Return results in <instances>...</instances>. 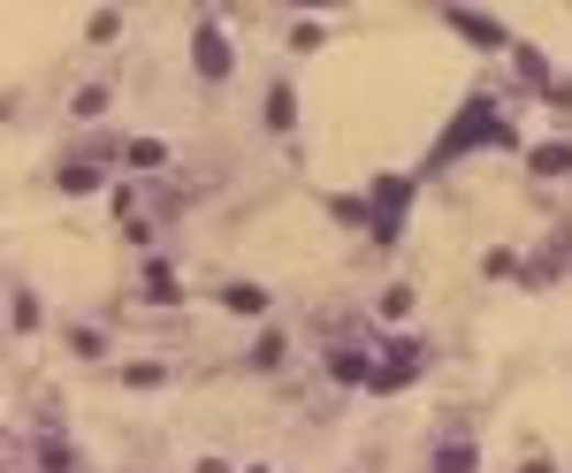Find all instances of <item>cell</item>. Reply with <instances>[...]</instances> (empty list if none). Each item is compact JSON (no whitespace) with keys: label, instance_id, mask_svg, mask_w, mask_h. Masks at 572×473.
<instances>
[{"label":"cell","instance_id":"cell-23","mask_svg":"<svg viewBox=\"0 0 572 473\" xmlns=\"http://www.w3.org/2000/svg\"><path fill=\"white\" fill-rule=\"evenodd\" d=\"M481 275H489V283L519 275V252H512V245H489V252H481Z\"/></svg>","mask_w":572,"mask_h":473},{"label":"cell","instance_id":"cell-21","mask_svg":"<svg viewBox=\"0 0 572 473\" xmlns=\"http://www.w3.org/2000/svg\"><path fill=\"white\" fill-rule=\"evenodd\" d=\"M69 115H77V123H100V115H108V85H85V92L69 100Z\"/></svg>","mask_w":572,"mask_h":473},{"label":"cell","instance_id":"cell-13","mask_svg":"<svg viewBox=\"0 0 572 473\" xmlns=\"http://www.w3.org/2000/svg\"><path fill=\"white\" fill-rule=\"evenodd\" d=\"M260 115H268V131H298V92H290V85H268Z\"/></svg>","mask_w":572,"mask_h":473},{"label":"cell","instance_id":"cell-17","mask_svg":"<svg viewBox=\"0 0 572 473\" xmlns=\"http://www.w3.org/2000/svg\"><path fill=\"white\" fill-rule=\"evenodd\" d=\"M123 168H168V146H160V138H131V146H123Z\"/></svg>","mask_w":572,"mask_h":473},{"label":"cell","instance_id":"cell-27","mask_svg":"<svg viewBox=\"0 0 572 473\" xmlns=\"http://www.w3.org/2000/svg\"><path fill=\"white\" fill-rule=\"evenodd\" d=\"M519 473H558V466H550V459H527V466H519Z\"/></svg>","mask_w":572,"mask_h":473},{"label":"cell","instance_id":"cell-5","mask_svg":"<svg viewBox=\"0 0 572 473\" xmlns=\"http://www.w3.org/2000/svg\"><path fill=\"white\" fill-rule=\"evenodd\" d=\"M442 23H450L458 38H473L481 54H512V31H504L496 15H481V8H442Z\"/></svg>","mask_w":572,"mask_h":473},{"label":"cell","instance_id":"cell-8","mask_svg":"<svg viewBox=\"0 0 572 473\" xmlns=\"http://www.w3.org/2000/svg\"><path fill=\"white\" fill-rule=\"evenodd\" d=\"M222 306H229L237 320H268L276 299H268V283H222Z\"/></svg>","mask_w":572,"mask_h":473},{"label":"cell","instance_id":"cell-2","mask_svg":"<svg viewBox=\"0 0 572 473\" xmlns=\"http://www.w3.org/2000/svg\"><path fill=\"white\" fill-rule=\"evenodd\" d=\"M420 374H428V344H420V336H390V344L374 351L367 390H374V397H397V390H413Z\"/></svg>","mask_w":572,"mask_h":473},{"label":"cell","instance_id":"cell-3","mask_svg":"<svg viewBox=\"0 0 572 473\" xmlns=\"http://www.w3.org/2000/svg\"><path fill=\"white\" fill-rule=\"evenodd\" d=\"M367 206H374V245H397V229H405V206H413V176H374V191H367Z\"/></svg>","mask_w":572,"mask_h":473},{"label":"cell","instance_id":"cell-24","mask_svg":"<svg viewBox=\"0 0 572 473\" xmlns=\"http://www.w3.org/2000/svg\"><path fill=\"white\" fill-rule=\"evenodd\" d=\"M69 351H77V359H100V351H108V336H100V328H85V320H77V328H69Z\"/></svg>","mask_w":572,"mask_h":473},{"label":"cell","instance_id":"cell-18","mask_svg":"<svg viewBox=\"0 0 572 473\" xmlns=\"http://www.w3.org/2000/svg\"><path fill=\"white\" fill-rule=\"evenodd\" d=\"M405 314H413V283H390V291L374 299V320L390 328V320H405Z\"/></svg>","mask_w":572,"mask_h":473},{"label":"cell","instance_id":"cell-14","mask_svg":"<svg viewBox=\"0 0 572 473\" xmlns=\"http://www.w3.org/2000/svg\"><path fill=\"white\" fill-rule=\"evenodd\" d=\"M38 466L46 473H77V451L61 443V428H38Z\"/></svg>","mask_w":572,"mask_h":473},{"label":"cell","instance_id":"cell-20","mask_svg":"<svg viewBox=\"0 0 572 473\" xmlns=\"http://www.w3.org/2000/svg\"><path fill=\"white\" fill-rule=\"evenodd\" d=\"M85 31H92V46H115V38H123V8H92Z\"/></svg>","mask_w":572,"mask_h":473},{"label":"cell","instance_id":"cell-11","mask_svg":"<svg viewBox=\"0 0 572 473\" xmlns=\"http://www.w3.org/2000/svg\"><path fill=\"white\" fill-rule=\"evenodd\" d=\"M367 374H374V351H359V344L328 359V382H344V390H367Z\"/></svg>","mask_w":572,"mask_h":473},{"label":"cell","instance_id":"cell-25","mask_svg":"<svg viewBox=\"0 0 572 473\" xmlns=\"http://www.w3.org/2000/svg\"><path fill=\"white\" fill-rule=\"evenodd\" d=\"M321 38H328L321 23H290V54H321Z\"/></svg>","mask_w":572,"mask_h":473},{"label":"cell","instance_id":"cell-1","mask_svg":"<svg viewBox=\"0 0 572 473\" xmlns=\"http://www.w3.org/2000/svg\"><path fill=\"white\" fill-rule=\"evenodd\" d=\"M473 146H504V154H519V123L496 115V92H473V100L458 108V123L435 138V168H442V160H466Z\"/></svg>","mask_w":572,"mask_h":473},{"label":"cell","instance_id":"cell-16","mask_svg":"<svg viewBox=\"0 0 572 473\" xmlns=\"http://www.w3.org/2000/svg\"><path fill=\"white\" fill-rule=\"evenodd\" d=\"M283 359H290V336H283V328H260V344H253V367H260V374H276Z\"/></svg>","mask_w":572,"mask_h":473},{"label":"cell","instance_id":"cell-28","mask_svg":"<svg viewBox=\"0 0 572 473\" xmlns=\"http://www.w3.org/2000/svg\"><path fill=\"white\" fill-rule=\"evenodd\" d=\"M253 473H268V466H253Z\"/></svg>","mask_w":572,"mask_h":473},{"label":"cell","instance_id":"cell-26","mask_svg":"<svg viewBox=\"0 0 572 473\" xmlns=\"http://www.w3.org/2000/svg\"><path fill=\"white\" fill-rule=\"evenodd\" d=\"M199 473H237V466L229 459H199Z\"/></svg>","mask_w":572,"mask_h":473},{"label":"cell","instance_id":"cell-19","mask_svg":"<svg viewBox=\"0 0 572 473\" xmlns=\"http://www.w3.org/2000/svg\"><path fill=\"white\" fill-rule=\"evenodd\" d=\"M160 382H168L160 359H131V367H123V390H160Z\"/></svg>","mask_w":572,"mask_h":473},{"label":"cell","instance_id":"cell-15","mask_svg":"<svg viewBox=\"0 0 572 473\" xmlns=\"http://www.w3.org/2000/svg\"><path fill=\"white\" fill-rule=\"evenodd\" d=\"M572 168V138H558V146H535L527 154V176H565Z\"/></svg>","mask_w":572,"mask_h":473},{"label":"cell","instance_id":"cell-6","mask_svg":"<svg viewBox=\"0 0 572 473\" xmlns=\"http://www.w3.org/2000/svg\"><path fill=\"white\" fill-rule=\"evenodd\" d=\"M145 306H183V283H176V268L160 260V252H145V275H138Z\"/></svg>","mask_w":572,"mask_h":473},{"label":"cell","instance_id":"cell-12","mask_svg":"<svg viewBox=\"0 0 572 473\" xmlns=\"http://www.w3.org/2000/svg\"><path fill=\"white\" fill-rule=\"evenodd\" d=\"M8 328H15V336H38V328H46V306H38V299H31L23 283L8 291Z\"/></svg>","mask_w":572,"mask_h":473},{"label":"cell","instance_id":"cell-4","mask_svg":"<svg viewBox=\"0 0 572 473\" xmlns=\"http://www.w3.org/2000/svg\"><path fill=\"white\" fill-rule=\"evenodd\" d=\"M191 69H199V77H206V85H222V77H229V69H237V54H229V31H222V23H214V15H206V23H199V31H191Z\"/></svg>","mask_w":572,"mask_h":473},{"label":"cell","instance_id":"cell-10","mask_svg":"<svg viewBox=\"0 0 572 473\" xmlns=\"http://www.w3.org/2000/svg\"><path fill=\"white\" fill-rule=\"evenodd\" d=\"M512 69H519V85H535V92L558 85V77H550V54H542V46H519V38H512Z\"/></svg>","mask_w":572,"mask_h":473},{"label":"cell","instance_id":"cell-22","mask_svg":"<svg viewBox=\"0 0 572 473\" xmlns=\"http://www.w3.org/2000/svg\"><path fill=\"white\" fill-rule=\"evenodd\" d=\"M328 214H336V222H351V229H374V206H367V199H351V191H344V199H328Z\"/></svg>","mask_w":572,"mask_h":473},{"label":"cell","instance_id":"cell-7","mask_svg":"<svg viewBox=\"0 0 572 473\" xmlns=\"http://www.w3.org/2000/svg\"><path fill=\"white\" fill-rule=\"evenodd\" d=\"M428 473H481V443H473V436H442Z\"/></svg>","mask_w":572,"mask_h":473},{"label":"cell","instance_id":"cell-9","mask_svg":"<svg viewBox=\"0 0 572 473\" xmlns=\"http://www.w3.org/2000/svg\"><path fill=\"white\" fill-rule=\"evenodd\" d=\"M108 176H100V160H61L54 168V191H69V199H92Z\"/></svg>","mask_w":572,"mask_h":473}]
</instances>
